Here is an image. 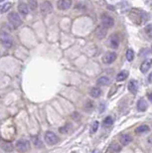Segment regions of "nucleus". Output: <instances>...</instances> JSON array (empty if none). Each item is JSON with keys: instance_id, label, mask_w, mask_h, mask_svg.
I'll return each instance as SVG.
<instances>
[{"instance_id": "f257e3e1", "label": "nucleus", "mask_w": 152, "mask_h": 153, "mask_svg": "<svg viewBox=\"0 0 152 153\" xmlns=\"http://www.w3.org/2000/svg\"><path fill=\"white\" fill-rule=\"evenodd\" d=\"M8 21L14 29L18 28L22 24V20H21L20 16L18 15V13H15V12H12V13L8 14Z\"/></svg>"}, {"instance_id": "f03ea898", "label": "nucleus", "mask_w": 152, "mask_h": 153, "mask_svg": "<svg viewBox=\"0 0 152 153\" xmlns=\"http://www.w3.org/2000/svg\"><path fill=\"white\" fill-rule=\"evenodd\" d=\"M0 41L5 48H11L13 45V41L10 34L6 31H0Z\"/></svg>"}, {"instance_id": "7ed1b4c3", "label": "nucleus", "mask_w": 152, "mask_h": 153, "mask_svg": "<svg viewBox=\"0 0 152 153\" xmlns=\"http://www.w3.org/2000/svg\"><path fill=\"white\" fill-rule=\"evenodd\" d=\"M15 147L19 152H27L31 147V144H30V141L27 139H19L15 144Z\"/></svg>"}, {"instance_id": "20e7f679", "label": "nucleus", "mask_w": 152, "mask_h": 153, "mask_svg": "<svg viewBox=\"0 0 152 153\" xmlns=\"http://www.w3.org/2000/svg\"><path fill=\"white\" fill-rule=\"evenodd\" d=\"M45 140H46L47 144L55 145L60 141V138L56 133L52 132V131H48V132H46V134H45Z\"/></svg>"}, {"instance_id": "39448f33", "label": "nucleus", "mask_w": 152, "mask_h": 153, "mask_svg": "<svg viewBox=\"0 0 152 153\" xmlns=\"http://www.w3.org/2000/svg\"><path fill=\"white\" fill-rule=\"evenodd\" d=\"M116 53H114V52H108V53H105L103 55L102 57V62L105 64H112L114 62L115 60H116Z\"/></svg>"}, {"instance_id": "423d86ee", "label": "nucleus", "mask_w": 152, "mask_h": 153, "mask_svg": "<svg viewBox=\"0 0 152 153\" xmlns=\"http://www.w3.org/2000/svg\"><path fill=\"white\" fill-rule=\"evenodd\" d=\"M40 10L43 15H49L53 10V5L50 1H44L40 6Z\"/></svg>"}, {"instance_id": "0eeeda50", "label": "nucleus", "mask_w": 152, "mask_h": 153, "mask_svg": "<svg viewBox=\"0 0 152 153\" xmlns=\"http://www.w3.org/2000/svg\"><path fill=\"white\" fill-rule=\"evenodd\" d=\"M102 25H103L106 28H110L114 25L113 18L110 17L109 15H103L102 17Z\"/></svg>"}, {"instance_id": "6e6552de", "label": "nucleus", "mask_w": 152, "mask_h": 153, "mask_svg": "<svg viewBox=\"0 0 152 153\" xmlns=\"http://www.w3.org/2000/svg\"><path fill=\"white\" fill-rule=\"evenodd\" d=\"M72 6V0H58L57 7L60 10H68Z\"/></svg>"}, {"instance_id": "1a4fd4ad", "label": "nucleus", "mask_w": 152, "mask_h": 153, "mask_svg": "<svg viewBox=\"0 0 152 153\" xmlns=\"http://www.w3.org/2000/svg\"><path fill=\"white\" fill-rule=\"evenodd\" d=\"M106 33H108V28L103 25H99L98 28L96 29L95 34L96 37H98V39H103L106 36Z\"/></svg>"}, {"instance_id": "9d476101", "label": "nucleus", "mask_w": 152, "mask_h": 153, "mask_svg": "<svg viewBox=\"0 0 152 153\" xmlns=\"http://www.w3.org/2000/svg\"><path fill=\"white\" fill-rule=\"evenodd\" d=\"M108 44L112 49H117L118 46H119V39H118V36L116 34H112L108 40Z\"/></svg>"}, {"instance_id": "9b49d317", "label": "nucleus", "mask_w": 152, "mask_h": 153, "mask_svg": "<svg viewBox=\"0 0 152 153\" xmlns=\"http://www.w3.org/2000/svg\"><path fill=\"white\" fill-rule=\"evenodd\" d=\"M151 66H152V59L145 60L140 66V72L143 73V74H146V73L149 71V69L151 68Z\"/></svg>"}, {"instance_id": "f8f14e48", "label": "nucleus", "mask_w": 152, "mask_h": 153, "mask_svg": "<svg viewBox=\"0 0 152 153\" xmlns=\"http://www.w3.org/2000/svg\"><path fill=\"white\" fill-rule=\"evenodd\" d=\"M137 90H138V82L135 79H131L128 82V91L132 94H136Z\"/></svg>"}, {"instance_id": "ddd939ff", "label": "nucleus", "mask_w": 152, "mask_h": 153, "mask_svg": "<svg viewBox=\"0 0 152 153\" xmlns=\"http://www.w3.org/2000/svg\"><path fill=\"white\" fill-rule=\"evenodd\" d=\"M147 102L144 99H140L137 102V109L139 111H145L147 109Z\"/></svg>"}, {"instance_id": "4468645a", "label": "nucleus", "mask_w": 152, "mask_h": 153, "mask_svg": "<svg viewBox=\"0 0 152 153\" xmlns=\"http://www.w3.org/2000/svg\"><path fill=\"white\" fill-rule=\"evenodd\" d=\"M119 140H120L121 144L125 146V145H128L129 143L132 141V138H131V136L128 135V134H122V135L120 136Z\"/></svg>"}, {"instance_id": "2eb2a0df", "label": "nucleus", "mask_w": 152, "mask_h": 153, "mask_svg": "<svg viewBox=\"0 0 152 153\" xmlns=\"http://www.w3.org/2000/svg\"><path fill=\"white\" fill-rule=\"evenodd\" d=\"M18 11H19L20 14H22V15H24V16H26V15L28 14V12H29L28 5H26L25 3H20V4L18 5Z\"/></svg>"}, {"instance_id": "dca6fc26", "label": "nucleus", "mask_w": 152, "mask_h": 153, "mask_svg": "<svg viewBox=\"0 0 152 153\" xmlns=\"http://www.w3.org/2000/svg\"><path fill=\"white\" fill-rule=\"evenodd\" d=\"M109 84H110V79L105 76H101V78L96 81V85H108Z\"/></svg>"}, {"instance_id": "f3484780", "label": "nucleus", "mask_w": 152, "mask_h": 153, "mask_svg": "<svg viewBox=\"0 0 152 153\" xmlns=\"http://www.w3.org/2000/svg\"><path fill=\"white\" fill-rule=\"evenodd\" d=\"M150 130V128L148 125H145V124H142L140 126L136 127L135 129V132L137 134H141V133H145V132H148V131Z\"/></svg>"}, {"instance_id": "a211bd4d", "label": "nucleus", "mask_w": 152, "mask_h": 153, "mask_svg": "<svg viewBox=\"0 0 152 153\" xmlns=\"http://www.w3.org/2000/svg\"><path fill=\"white\" fill-rule=\"evenodd\" d=\"M90 94L93 97H99L102 94V90L99 88H90Z\"/></svg>"}, {"instance_id": "6ab92c4d", "label": "nucleus", "mask_w": 152, "mask_h": 153, "mask_svg": "<svg viewBox=\"0 0 152 153\" xmlns=\"http://www.w3.org/2000/svg\"><path fill=\"white\" fill-rule=\"evenodd\" d=\"M113 124V119H112L111 116H106V117L103 119L102 121V126L103 127H109Z\"/></svg>"}, {"instance_id": "aec40b11", "label": "nucleus", "mask_w": 152, "mask_h": 153, "mask_svg": "<svg viewBox=\"0 0 152 153\" xmlns=\"http://www.w3.org/2000/svg\"><path fill=\"white\" fill-rule=\"evenodd\" d=\"M127 76H128V72H126V71H122V72H120L119 74H117L116 76V81L117 82H122L124 81Z\"/></svg>"}, {"instance_id": "412c9836", "label": "nucleus", "mask_w": 152, "mask_h": 153, "mask_svg": "<svg viewBox=\"0 0 152 153\" xmlns=\"http://www.w3.org/2000/svg\"><path fill=\"white\" fill-rule=\"evenodd\" d=\"M28 4H29V7L31 10H36L38 7V2L37 0H28Z\"/></svg>"}, {"instance_id": "4be33fe9", "label": "nucleus", "mask_w": 152, "mask_h": 153, "mask_svg": "<svg viewBox=\"0 0 152 153\" xmlns=\"http://www.w3.org/2000/svg\"><path fill=\"white\" fill-rule=\"evenodd\" d=\"M126 59L127 61H129V62H131L134 59V52H133L131 49H128V50L126 51Z\"/></svg>"}, {"instance_id": "5701e85b", "label": "nucleus", "mask_w": 152, "mask_h": 153, "mask_svg": "<svg viewBox=\"0 0 152 153\" xmlns=\"http://www.w3.org/2000/svg\"><path fill=\"white\" fill-rule=\"evenodd\" d=\"M144 31H145V34H146L149 38L152 39V24H149V25H147L145 27Z\"/></svg>"}, {"instance_id": "b1692460", "label": "nucleus", "mask_w": 152, "mask_h": 153, "mask_svg": "<svg viewBox=\"0 0 152 153\" xmlns=\"http://www.w3.org/2000/svg\"><path fill=\"white\" fill-rule=\"evenodd\" d=\"M1 147L3 150L7 151V152H11L12 150H13V146H12L11 144H9V143H4V144L1 145Z\"/></svg>"}, {"instance_id": "393cba45", "label": "nucleus", "mask_w": 152, "mask_h": 153, "mask_svg": "<svg viewBox=\"0 0 152 153\" xmlns=\"http://www.w3.org/2000/svg\"><path fill=\"white\" fill-rule=\"evenodd\" d=\"M10 8H11V3L8 2V3H6V4H4L1 8H0V12H1V13H5V12H7Z\"/></svg>"}, {"instance_id": "a878e982", "label": "nucleus", "mask_w": 152, "mask_h": 153, "mask_svg": "<svg viewBox=\"0 0 152 153\" xmlns=\"http://www.w3.org/2000/svg\"><path fill=\"white\" fill-rule=\"evenodd\" d=\"M70 129H71V125L69 123H67L65 126L60 128V132L61 133H68V132H70Z\"/></svg>"}, {"instance_id": "bb28decb", "label": "nucleus", "mask_w": 152, "mask_h": 153, "mask_svg": "<svg viewBox=\"0 0 152 153\" xmlns=\"http://www.w3.org/2000/svg\"><path fill=\"white\" fill-rule=\"evenodd\" d=\"M33 143H34V145L38 148L43 146V143L41 142V140L39 139V137H33Z\"/></svg>"}, {"instance_id": "cd10ccee", "label": "nucleus", "mask_w": 152, "mask_h": 153, "mask_svg": "<svg viewBox=\"0 0 152 153\" xmlns=\"http://www.w3.org/2000/svg\"><path fill=\"white\" fill-rule=\"evenodd\" d=\"M98 129H99V121H95L93 123V125H92V127H90V133H96V131H98Z\"/></svg>"}, {"instance_id": "c85d7f7f", "label": "nucleus", "mask_w": 152, "mask_h": 153, "mask_svg": "<svg viewBox=\"0 0 152 153\" xmlns=\"http://www.w3.org/2000/svg\"><path fill=\"white\" fill-rule=\"evenodd\" d=\"M120 146L119 145H117V144H111L110 146V150L111 151H114V152H118V151H120Z\"/></svg>"}, {"instance_id": "c756f323", "label": "nucleus", "mask_w": 152, "mask_h": 153, "mask_svg": "<svg viewBox=\"0 0 152 153\" xmlns=\"http://www.w3.org/2000/svg\"><path fill=\"white\" fill-rule=\"evenodd\" d=\"M147 142L149 143L150 145H152V135H149V136H148V138H147Z\"/></svg>"}, {"instance_id": "7c9ffc66", "label": "nucleus", "mask_w": 152, "mask_h": 153, "mask_svg": "<svg viewBox=\"0 0 152 153\" xmlns=\"http://www.w3.org/2000/svg\"><path fill=\"white\" fill-rule=\"evenodd\" d=\"M148 82H151V84H152V72L149 74V76H148Z\"/></svg>"}, {"instance_id": "2f4dec72", "label": "nucleus", "mask_w": 152, "mask_h": 153, "mask_svg": "<svg viewBox=\"0 0 152 153\" xmlns=\"http://www.w3.org/2000/svg\"><path fill=\"white\" fill-rule=\"evenodd\" d=\"M147 97H148V100H150V102H152V93H150V94H147Z\"/></svg>"}, {"instance_id": "473e14b6", "label": "nucleus", "mask_w": 152, "mask_h": 153, "mask_svg": "<svg viewBox=\"0 0 152 153\" xmlns=\"http://www.w3.org/2000/svg\"><path fill=\"white\" fill-rule=\"evenodd\" d=\"M103 111H105V105H99V112H102Z\"/></svg>"}, {"instance_id": "72a5a7b5", "label": "nucleus", "mask_w": 152, "mask_h": 153, "mask_svg": "<svg viewBox=\"0 0 152 153\" xmlns=\"http://www.w3.org/2000/svg\"><path fill=\"white\" fill-rule=\"evenodd\" d=\"M2 1H4V0H0V2H2Z\"/></svg>"}, {"instance_id": "f704fd0d", "label": "nucleus", "mask_w": 152, "mask_h": 153, "mask_svg": "<svg viewBox=\"0 0 152 153\" xmlns=\"http://www.w3.org/2000/svg\"><path fill=\"white\" fill-rule=\"evenodd\" d=\"M151 50H152V45H151Z\"/></svg>"}]
</instances>
